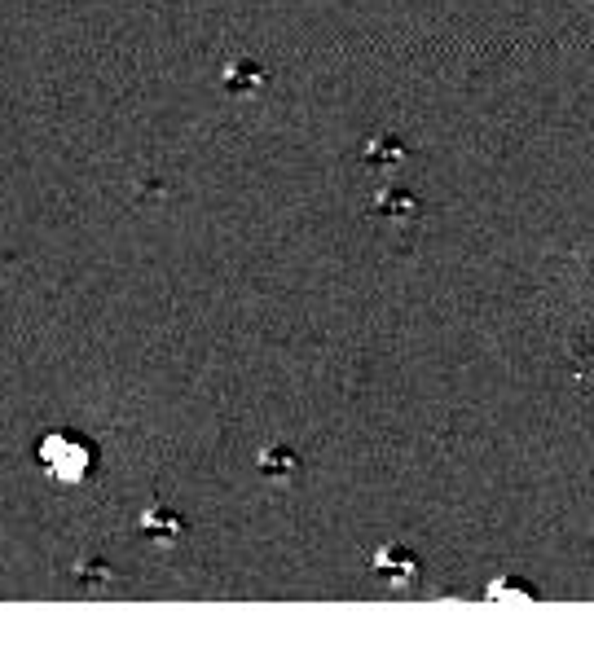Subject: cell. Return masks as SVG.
<instances>
[{
	"instance_id": "obj_1",
	"label": "cell",
	"mask_w": 594,
	"mask_h": 646,
	"mask_svg": "<svg viewBox=\"0 0 594 646\" xmlns=\"http://www.w3.org/2000/svg\"><path fill=\"white\" fill-rule=\"evenodd\" d=\"M40 462L58 484H80L93 466V444L80 440L75 431H53L40 440Z\"/></svg>"
}]
</instances>
